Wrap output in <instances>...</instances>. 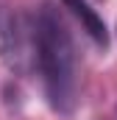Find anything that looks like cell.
I'll use <instances>...</instances> for the list:
<instances>
[{
    "label": "cell",
    "mask_w": 117,
    "mask_h": 120,
    "mask_svg": "<svg viewBox=\"0 0 117 120\" xmlns=\"http://www.w3.org/2000/svg\"><path fill=\"white\" fill-rule=\"evenodd\" d=\"M33 64L39 67L48 103L58 115H70L78 101V53L67 22L50 3L33 17Z\"/></svg>",
    "instance_id": "cell-1"
},
{
    "label": "cell",
    "mask_w": 117,
    "mask_h": 120,
    "mask_svg": "<svg viewBox=\"0 0 117 120\" xmlns=\"http://www.w3.org/2000/svg\"><path fill=\"white\" fill-rule=\"evenodd\" d=\"M0 59L14 73L33 67V17L20 8H0Z\"/></svg>",
    "instance_id": "cell-2"
},
{
    "label": "cell",
    "mask_w": 117,
    "mask_h": 120,
    "mask_svg": "<svg viewBox=\"0 0 117 120\" xmlns=\"http://www.w3.org/2000/svg\"><path fill=\"white\" fill-rule=\"evenodd\" d=\"M64 3V8H70V14L81 22V28L87 31V36L95 42V45H100V48H106L109 45V31H106V22H103V17L89 6L87 0H61Z\"/></svg>",
    "instance_id": "cell-3"
}]
</instances>
